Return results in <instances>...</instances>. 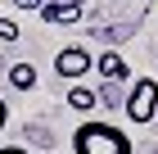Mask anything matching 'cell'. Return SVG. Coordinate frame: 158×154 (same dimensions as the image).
Instances as JSON below:
<instances>
[{"mask_svg":"<svg viewBox=\"0 0 158 154\" xmlns=\"http://www.w3.org/2000/svg\"><path fill=\"white\" fill-rule=\"evenodd\" d=\"M73 154H131V136L109 118H86L73 131Z\"/></svg>","mask_w":158,"mask_h":154,"instance_id":"obj_1","label":"cell"},{"mask_svg":"<svg viewBox=\"0 0 158 154\" xmlns=\"http://www.w3.org/2000/svg\"><path fill=\"white\" fill-rule=\"evenodd\" d=\"M122 109H127V118H131L135 127L154 122V118H158V82H154V77H135Z\"/></svg>","mask_w":158,"mask_h":154,"instance_id":"obj_2","label":"cell"},{"mask_svg":"<svg viewBox=\"0 0 158 154\" xmlns=\"http://www.w3.org/2000/svg\"><path fill=\"white\" fill-rule=\"evenodd\" d=\"M90 68H95V59H90L86 46H63L59 55H54V73H59L63 82H77V77L90 73Z\"/></svg>","mask_w":158,"mask_h":154,"instance_id":"obj_3","label":"cell"},{"mask_svg":"<svg viewBox=\"0 0 158 154\" xmlns=\"http://www.w3.org/2000/svg\"><path fill=\"white\" fill-rule=\"evenodd\" d=\"M41 18L54 23V27L77 23V18H81V0H45V5H41Z\"/></svg>","mask_w":158,"mask_h":154,"instance_id":"obj_4","label":"cell"},{"mask_svg":"<svg viewBox=\"0 0 158 154\" xmlns=\"http://www.w3.org/2000/svg\"><path fill=\"white\" fill-rule=\"evenodd\" d=\"M95 68H99V77H104V82H127V77H131V64L122 59L118 50H104V55L95 59Z\"/></svg>","mask_w":158,"mask_h":154,"instance_id":"obj_5","label":"cell"},{"mask_svg":"<svg viewBox=\"0 0 158 154\" xmlns=\"http://www.w3.org/2000/svg\"><path fill=\"white\" fill-rule=\"evenodd\" d=\"M5 77H9L14 91H32V86H36V64H9Z\"/></svg>","mask_w":158,"mask_h":154,"instance_id":"obj_6","label":"cell"},{"mask_svg":"<svg viewBox=\"0 0 158 154\" xmlns=\"http://www.w3.org/2000/svg\"><path fill=\"white\" fill-rule=\"evenodd\" d=\"M68 104H73L77 113H90V109L99 104V95L90 91V86H77V82H73V91H68Z\"/></svg>","mask_w":158,"mask_h":154,"instance_id":"obj_7","label":"cell"},{"mask_svg":"<svg viewBox=\"0 0 158 154\" xmlns=\"http://www.w3.org/2000/svg\"><path fill=\"white\" fill-rule=\"evenodd\" d=\"M99 104H109V109H118V104H127V95H118V82H104V86H99Z\"/></svg>","mask_w":158,"mask_h":154,"instance_id":"obj_8","label":"cell"},{"mask_svg":"<svg viewBox=\"0 0 158 154\" xmlns=\"http://www.w3.org/2000/svg\"><path fill=\"white\" fill-rule=\"evenodd\" d=\"M0 41H5V46L18 41V23H14V18H0Z\"/></svg>","mask_w":158,"mask_h":154,"instance_id":"obj_9","label":"cell"},{"mask_svg":"<svg viewBox=\"0 0 158 154\" xmlns=\"http://www.w3.org/2000/svg\"><path fill=\"white\" fill-rule=\"evenodd\" d=\"M41 5L45 0H14V9H36V14H41Z\"/></svg>","mask_w":158,"mask_h":154,"instance_id":"obj_10","label":"cell"},{"mask_svg":"<svg viewBox=\"0 0 158 154\" xmlns=\"http://www.w3.org/2000/svg\"><path fill=\"white\" fill-rule=\"evenodd\" d=\"M5 122H9V104L0 100V131H5Z\"/></svg>","mask_w":158,"mask_h":154,"instance_id":"obj_11","label":"cell"},{"mask_svg":"<svg viewBox=\"0 0 158 154\" xmlns=\"http://www.w3.org/2000/svg\"><path fill=\"white\" fill-rule=\"evenodd\" d=\"M0 154H27V150H23V145H5Z\"/></svg>","mask_w":158,"mask_h":154,"instance_id":"obj_12","label":"cell"}]
</instances>
